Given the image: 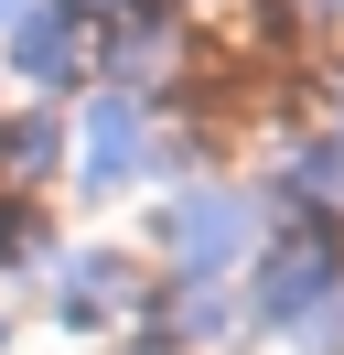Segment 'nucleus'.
I'll return each instance as SVG.
<instances>
[{
  "mask_svg": "<svg viewBox=\"0 0 344 355\" xmlns=\"http://www.w3.org/2000/svg\"><path fill=\"white\" fill-rule=\"evenodd\" d=\"M140 151H150V130H140V97H119V87H108L97 108H86V151H76L86 194H108V183H129V173H140Z\"/></svg>",
  "mask_w": 344,
  "mask_h": 355,
  "instance_id": "obj_3",
  "label": "nucleus"
},
{
  "mask_svg": "<svg viewBox=\"0 0 344 355\" xmlns=\"http://www.w3.org/2000/svg\"><path fill=\"white\" fill-rule=\"evenodd\" d=\"M54 151H64V130H54V108H33V119H11V130H0V173H11V183H33V173H54Z\"/></svg>",
  "mask_w": 344,
  "mask_h": 355,
  "instance_id": "obj_7",
  "label": "nucleus"
},
{
  "mask_svg": "<svg viewBox=\"0 0 344 355\" xmlns=\"http://www.w3.org/2000/svg\"><path fill=\"white\" fill-rule=\"evenodd\" d=\"M119 11H129V0H54V22H64V33H76V22H119Z\"/></svg>",
  "mask_w": 344,
  "mask_h": 355,
  "instance_id": "obj_9",
  "label": "nucleus"
},
{
  "mask_svg": "<svg viewBox=\"0 0 344 355\" xmlns=\"http://www.w3.org/2000/svg\"><path fill=\"white\" fill-rule=\"evenodd\" d=\"M0 22H33V0H0Z\"/></svg>",
  "mask_w": 344,
  "mask_h": 355,
  "instance_id": "obj_12",
  "label": "nucleus"
},
{
  "mask_svg": "<svg viewBox=\"0 0 344 355\" xmlns=\"http://www.w3.org/2000/svg\"><path fill=\"white\" fill-rule=\"evenodd\" d=\"M0 345H11V323H0Z\"/></svg>",
  "mask_w": 344,
  "mask_h": 355,
  "instance_id": "obj_13",
  "label": "nucleus"
},
{
  "mask_svg": "<svg viewBox=\"0 0 344 355\" xmlns=\"http://www.w3.org/2000/svg\"><path fill=\"white\" fill-rule=\"evenodd\" d=\"M119 355H183V345H162V334H150V345H119Z\"/></svg>",
  "mask_w": 344,
  "mask_h": 355,
  "instance_id": "obj_11",
  "label": "nucleus"
},
{
  "mask_svg": "<svg viewBox=\"0 0 344 355\" xmlns=\"http://www.w3.org/2000/svg\"><path fill=\"white\" fill-rule=\"evenodd\" d=\"M291 334H301V355H344V291H334V302H312Z\"/></svg>",
  "mask_w": 344,
  "mask_h": 355,
  "instance_id": "obj_8",
  "label": "nucleus"
},
{
  "mask_svg": "<svg viewBox=\"0 0 344 355\" xmlns=\"http://www.w3.org/2000/svg\"><path fill=\"white\" fill-rule=\"evenodd\" d=\"M11 65L33 76V87H64V76H76V33H64L54 11H33V22L11 33Z\"/></svg>",
  "mask_w": 344,
  "mask_h": 355,
  "instance_id": "obj_6",
  "label": "nucleus"
},
{
  "mask_svg": "<svg viewBox=\"0 0 344 355\" xmlns=\"http://www.w3.org/2000/svg\"><path fill=\"white\" fill-rule=\"evenodd\" d=\"M344 291V237H334V216H291L269 237V259H258V323H301L312 302H334Z\"/></svg>",
  "mask_w": 344,
  "mask_h": 355,
  "instance_id": "obj_1",
  "label": "nucleus"
},
{
  "mask_svg": "<svg viewBox=\"0 0 344 355\" xmlns=\"http://www.w3.org/2000/svg\"><path fill=\"white\" fill-rule=\"evenodd\" d=\"M248 226H258V205H248V194L194 183V194H172V216H162V259L183 269L194 291H215L237 259H248Z\"/></svg>",
  "mask_w": 344,
  "mask_h": 355,
  "instance_id": "obj_2",
  "label": "nucleus"
},
{
  "mask_svg": "<svg viewBox=\"0 0 344 355\" xmlns=\"http://www.w3.org/2000/svg\"><path fill=\"white\" fill-rule=\"evenodd\" d=\"M97 65L119 76V97L140 87V76H162L172 65V11H162V0H129L119 22H97Z\"/></svg>",
  "mask_w": 344,
  "mask_h": 355,
  "instance_id": "obj_4",
  "label": "nucleus"
},
{
  "mask_svg": "<svg viewBox=\"0 0 344 355\" xmlns=\"http://www.w3.org/2000/svg\"><path fill=\"white\" fill-rule=\"evenodd\" d=\"M280 194H291V205H334V194H344V130L301 140V151L280 162Z\"/></svg>",
  "mask_w": 344,
  "mask_h": 355,
  "instance_id": "obj_5",
  "label": "nucleus"
},
{
  "mask_svg": "<svg viewBox=\"0 0 344 355\" xmlns=\"http://www.w3.org/2000/svg\"><path fill=\"white\" fill-rule=\"evenodd\" d=\"M269 11H280V22H291V11H312V22H334L344 0H269Z\"/></svg>",
  "mask_w": 344,
  "mask_h": 355,
  "instance_id": "obj_10",
  "label": "nucleus"
}]
</instances>
